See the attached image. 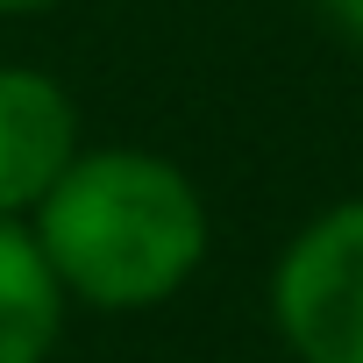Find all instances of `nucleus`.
Wrapping results in <instances>:
<instances>
[{"instance_id":"obj_2","label":"nucleus","mask_w":363,"mask_h":363,"mask_svg":"<svg viewBox=\"0 0 363 363\" xmlns=\"http://www.w3.org/2000/svg\"><path fill=\"white\" fill-rule=\"evenodd\" d=\"M264 306L292 363H363V193L285 235Z\"/></svg>"},{"instance_id":"obj_6","label":"nucleus","mask_w":363,"mask_h":363,"mask_svg":"<svg viewBox=\"0 0 363 363\" xmlns=\"http://www.w3.org/2000/svg\"><path fill=\"white\" fill-rule=\"evenodd\" d=\"M50 8H65V0H0V15H50Z\"/></svg>"},{"instance_id":"obj_4","label":"nucleus","mask_w":363,"mask_h":363,"mask_svg":"<svg viewBox=\"0 0 363 363\" xmlns=\"http://www.w3.org/2000/svg\"><path fill=\"white\" fill-rule=\"evenodd\" d=\"M72 299L22 214H0V363H50Z\"/></svg>"},{"instance_id":"obj_3","label":"nucleus","mask_w":363,"mask_h":363,"mask_svg":"<svg viewBox=\"0 0 363 363\" xmlns=\"http://www.w3.org/2000/svg\"><path fill=\"white\" fill-rule=\"evenodd\" d=\"M79 100L43 65H0V214H36V200L79 157Z\"/></svg>"},{"instance_id":"obj_5","label":"nucleus","mask_w":363,"mask_h":363,"mask_svg":"<svg viewBox=\"0 0 363 363\" xmlns=\"http://www.w3.org/2000/svg\"><path fill=\"white\" fill-rule=\"evenodd\" d=\"M313 8L328 15V29H335V36H349V43L363 50V0H313Z\"/></svg>"},{"instance_id":"obj_1","label":"nucleus","mask_w":363,"mask_h":363,"mask_svg":"<svg viewBox=\"0 0 363 363\" xmlns=\"http://www.w3.org/2000/svg\"><path fill=\"white\" fill-rule=\"evenodd\" d=\"M36 250L86 313H157L186 292L214 250L207 193L186 164L143 143L79 150L29 214Z\"/></svg>"}]
</instances>
